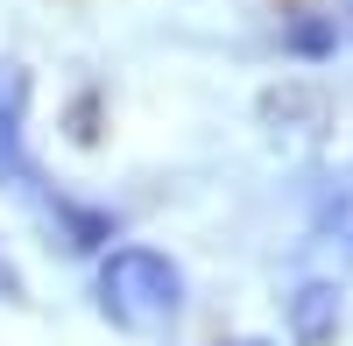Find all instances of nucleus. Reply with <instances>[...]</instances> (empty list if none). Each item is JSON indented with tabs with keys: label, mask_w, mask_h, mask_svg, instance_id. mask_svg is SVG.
I'll return each mask as SVG.
<instances>
[{
	"label": "nucleus",
	"mask_w": 353,
	"mask_h": 346,
	"mask_svg": "<svg viewBox=\"0 0 353 346\" xmlns=\"http://www.w3.org/2000/svg\"><path fill=\"white\" fill-rule=\"evenodd\" d=\"M0 184L28 191L36 170H28V71L0 64Z\"/></svg>",
	"instance_id": "nucleus-2"
},
{
	"label": "nucleus",
	"mask_w": 353,
	"mask_h": 346,
	"mask_svg": "<svg viewBox=\"0 0 353 346\" xmlns=\"http://www.w3.org/2000/svg\"><path fill=\"white\" fill-rule=\"evenodd\" d=\"M290 43H297V50H325V43H332V28H318V21H304L297 36H290Z\"/></svg>",
	"instance_id": "nucleus-4"
},
{
	"label": "nucleus",
	"mask_w": 353,
	"mask_h": 346,
	"mask_svg": "<svg viewBox=\"0 0 353 346\" xmlns=\"http://www.w3.org/2000/svg\"><path fill=\"white\" fill-rule=\"evenodd\" d=\"M290 332H297L304 346H325L339 332V290L332 283H304V290L290 297Z\"/></svg>",
	"instance_id": "nucleus-3"
},
{
	"label": "nucleus",
	"mask_w": 353,
	"mask_h": 346,
	"mask_svg": "<svg viewBox=\"0 0 353 346\" xmlns=\"http://www.w3.org/2000/svg\"><path fill=\"white\" fill-rule=\"evenodd\" d=\"M92 297L121 332H170L184 318V269L156 247H113L92 276Z\"/></svg>",
	"instance_id": "nucleus-1"
},
{
	"label": "nucleus",
	"mask_w": 353,
	"mask_h": 346,
	"mask_svg": "<svg viewBox=\"0 0 353 346\" xmlns=\"http://www.w3.org/2000/svg\"><path fill=\"white\" fill-rule=\"evenodd\" d=\"M226 346H269V339H226Z\"/></svg>",
	"instance_id": "nucleus-6"
},
{
	"label": "nucleus",
	"mask_w": 353,
	"mask_h": 346,
	"mask_svg": "<svg viewBox=\"0 0 353 346\" xmlns=\"http://www.w3.org/2000/svg\"><path fill=\"white\" fill-rule=\"evenodd\" d=\"M0 297H21V276H14L8 262H0Z\"/></svg>",
	"instance_id": "nucleus-5"
}]
</instances>
